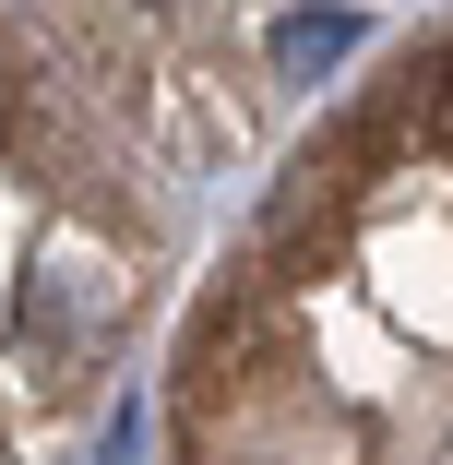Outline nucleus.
<instances>
[{"label": "nucleus", "mask_w": 453, "mask_h": 465, "mask_svg": "<svg viewBox=\"0 0 453 465\" xmlns=\"http://www.w3.org/2000/svg\"><path fill=\"white\" fill-rule=\"evenodd\" d=\"M346 48H358V13H287V25H275V60H287V72H334Z\"/></svg>", "instance_id": "f257e3e1"}, {"label": "nucleus", "mask_w": 453, "mask_h": 465, "mask_svg": "<svg viewBox=\"0 0 453 465\" xmlns=\"http://www.w3.org/2000/svg\"><path fill=\"white\" fill-rule=\"evenodd\" d=\"M418 143H441V155H453V36L418 60Z\"/></svg>", "instance_id": "f03ea898"}]
</instances>
